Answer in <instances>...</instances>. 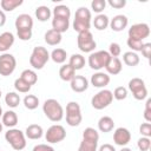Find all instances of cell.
<instances>
[{"label": "cell", "mask_w": 151, "mask_h": 151, "mask_svg": "<svg viewBox=\"0 0 151 151\" xmlns=\"http://www.w3.org/2000/svg\"><path fill=\"white\" fill-rule=\"evenodd\" d=\"M0 98H1V90H0Z\"/></svg>", "instance_id": "11a10c76"}, {"label": "cell", "mask_w": 151, "mask_h": 151, "mask_svg": "<svg viewBox=\"0 0 151 151\" xmlns=\"http://www.w3.org/2000/svg\"><path fill=\"white\" fill-rule=\"evenodd\" d=\"M24 133H25L26 138L32 139V140H35V139H40V138L42 137L44 130H42V127H41L40 125H38V124H31V125H28V126L26 127V130H25Z\"/></svg>", "instance_id": "d6986e66"}, {"label": "cell", "mask_w": 151, "mask_h": 151, "mask_svg": "<svg viewBox=\"0 0 151 151\" xmlns=\"http://www.w3.org/2000/svg\"><path fill=\"white\" fill-rule=\"evenodd\" d=\"M137 146L140 151H149L151 146V139L149 137H142L137 142Z\"/></svg>", "instance_id": "7bdbcfd3"}, {"label": "cell", "mask_w": 151, "mask_h": 151, "mask_svg": "<svg viewBox=\"0 0 151 151\" xmlns=\"http://www.w3.org/2000/svg\"><path fill=\"white\" fill-rule=\"evenodd\" d=\"M15 28L17 35L20 40L27 41L32 38V28H33V19L29 14L22 13L19 14L15 19Z\"/></svg>", "instance_id": "6da1fadb"}, {"label": "cell", "mask_w": 151, "mask_h": 151, "mask_svg": "<svg viewBox=\"0 0 151 151\" xmlns=\"http://www.w3.org/2000/svg\"><path fill=\"white\" fill-rule=\"evenodd\" d=\"M2 113H4V112H2V107H1V106H0V118H1V117H2Z\"/></svg>", "instance_id": "db71d44e"}, {"label": "cell", "mask_w": 151, "mask_h": 151, "mask_svg": "<svg viewBox=\"0 0 151 151\" xmlns=\"http://www.w3.org/2000/svg\"><path fill=\"white\" fill-rule=\"evenodd\" d=\"M140 52H142V54H143L144 58L149 59V58H150V54H151V44H150V42L143 44V47H142Z\"/></svg>", "instance_id": "7dc6e473"}, {"label": "cell", "mask_w": 151, "mask_h": 151, "mask_svg": "<svg viewBox=\"0 0 151 151\" xmlns=\"http://www.w3.org/2000/svg\"><path fill=\"white\" fill-rule=\"evenodd\" d=\"M106 7V1L105 0H93L91 2V8L96 13H101Z\"/></svg>", "instance_id": "60d3db41"}, {"label": "cell", "mask_w": 151, "mask_h": 151, "mask_svg": "<svg viewBox=\"0 0 151 151\" xmlns=\"http://www.w3.org/2000/svg\"><path fill=\"white\" fill-rule=\"evenodd\" d=\"M110 24V19L107 15L105 14H98L94 19H93V26L94 28H97L98 31H104L107 28Z\"/></svg>", "instance_id": "4316f807"}, {"label": "cell", "mask_w": 151, "mask_h": 151, "mask_svg": "<svg viewBox=\"0 0 151 151\" xmlns=\"http://www.w3.org/2000/svg\"><path fill=\"white\" fill-rule=\"evenodd\" d=\"M50 58L55 63V64H64L66 61V58H67V53L64 48H54L51 54H50Z\"/></svg>", "instance_id": "83f0119b"}, {"label": "cell", "mask_w": 151, "mask_h": 151, "mask_svg": "<svg viewBox=\"0 0 151 151\" xmlns=\"http://www.w3.org/2000/svg\"><path fill=\"white\" fill-rule=\"evenodd\" d=\"M119 151H132V150H131L130 147H125V146H123V147H122Z\"/></svg>", "instance_id": "816d5d0a"}, {"label": "cell", "mask_w": 151, "mask_h": 151, "mask_svg": "<svg viewBox=\"0 0 151 151\" xmlns=\"http://www.w3.org/2000/svg\"><path fill=\"white\" fill-rule=\"evenodd\" d=\"M17 67V59L11 53H2L0 55V76H11Z\"/></svg>", "instance_id": "8fae6325"}, {"label": "cell", "mask_w": 151, "mask_h": 151, "mask_svg": "<svg viewBox=\"0 0 151 151\" xmlns=\"http://www.w3.org/2000/svg\"><path fill=\"white\" fill-rule=\"evenodd\" d=\"M113 101V94L112 91L103 88L98 93H96L91 99V105L96 110H103L107 107Z\"/></svg>", "instance_id": "ba28073f"}, {"label": "cell", "mask_w": 151, "mask_h": 151, "mask_svg": "<svg viewBox=\"0 0 151 151\" xmlns=\"http://www.w3.org/2000/svg\"><path fill=\"white\" fill-rule=\"evenodd\" d=\"M110 59H111V55L109 54L107 51L101 50V51L92 52L88 55V66L92 70L100 71L101 68H105V66L107 65Z\"/></svg>", "instance_id": "8992f818"}, {"label": "cell", "mask_w": 151, "mask_h": 151, "mask_svg": "<svg viewBox=\"0 0 151 151\" xmlns=\"http://www.w3.org/2000/svg\"><path fill=\"white\" fill-rule=\"evenodd\" d=\"M123 61H124L125 65L131 66V67H134V66H137L139 64L140 59H139V55L136 52L129 51V52H125L123 54Z\"/></svg>", "instance_id": "484cf974"}, {"label": "cell", "mask_w": 151, "mask_h": 151, "mask_svg": "<svg viewBox=\"0 0 151 151\" xmlns=\"http://www.w3.org/2000/svg\"><path fill=\"white\" fill-rule=\"evenodd\" d=\"M91 27V12L86 7H79L76 11L73 20V29L78 33L90 31Z\"/></svg>", "instance_id": "3957f363"}, {"label": "cell", "mask_w": 151, "mask_h": 151, "mask_svg": "<svg viewBox=\"0 0 151 151\" xmlns=\"http://www.w3.org/2000/svg\"><path fill=\"white\" fill-rule=\"evenodd\" d=\"M98 142L99 140H92V139L83 138L81 142H80V144H79L78 151H97V149H98Z\"/></svg>", "instance_id": "f546056e"}, {"label": "cell", "mask_w": 151, "mask_h": 151, "mask_svg": "<svg viewBox=\"0 0 151 151\" xmlns=\"http://www.w3.org/2000/svg\"><path fill=\"white\" fill-rule=\"evenodd\" d=\"M1 123L4 126H7L8 129H13L17 124H18V116L14 111L12 110H8L6 112L2 113V117H1Z\"/></svg>", "instance_id": "7402d4cb"}, {"label": "cell", "mask_w": 151, "mask_h": 151, "mask_svg": "<svg viewBox=\"0 0 151 151\" xmlns=\"http://www.w3.org/2000/svg\"><path fill=\"white\" fill-rule=\"evenodd\" d=\"M24 105L28 110H35L39 105V98L34 94H27L24 98Z\"/></svg>", "instance_id": "d590c367"}, {"label": "cell", "mask_w": 151, "mask_h": 151, "mask_svg": "<svg viewBox=\"0 0 151 151\" xmlns=\"http://www.w3.org/2000/svg\"><path fill=\"white\" fill-rule=\"evenodd\" d=\"M50 60V52L44 46H35L29 57V65L34 70H41Z\"/></svg>", "instance_id": "277c9868"}, {"label": "cell", "mask_w": 151, "mask_h": 151, "mask_svg": "<svg viewBox=\"0 0 151 151\" xmlns=\"http://www.w3.org/2000/svg\"><path fill=\"white\" fill-rule=\"evenodd\" d=\"M6 24V14L2 9H0V27Z\"/></svg>", "instance_id": "f907efd6"}, {"label": "cell", "mask_w": 151, "mask_h": 151, "mask_svg": "<svg viewBox=\"0 0 151 151\" xmlns=\"http://www.w3.org/2000/svg\"><path fill=\"white\" fill-rule=\"evenodd\" d=\"M131 140V132L126 127H118L113 132V142L116 145L126 146Z\"/></svg>", "instance_id": "5bb4252c"}, {"label": "cell", "mask_w": 151, "mask_h": 151, "mask_svg": "<svg viewBox=\"0 0 151 151\" xmlns=\"http://www.w3.org/2000/svg\"><path fill=\"white\" fill-rule=\"evenodd\" d=\"M113 127H114V122L109 116H104L98 120V130L100 132H104V133L111 132L113 130Z\"/></svg>", "instance_id": "d4e9b609"}, {"label": "cell", "mask_w": 151, "mask_h": 151, "mask_svg": "<svg viewBox=\"0 0 151 151\" xmlns=\"http://www.w3.org/2000/svg\"><path fill=\"white\" fill-rule=\"evenodd\" d=\"M127 24H129V19H127L126 15H124V14H117V15H114L110 20L109 26L114 32H122V31H124L126 28Z\"/></svg>", "instance_id": "9a60e30c"}, {"label": "cell", "mask_w": 151, "mask_h": 151, "mask_svg": "<svg viewBox=\"0 0 151 151\" xmlns=\"http://www.w3.org/2000/svg\"><path fill=\"white\" fill-rule=\"evenodd\" d=\"M109 54L112 57V58H118L122 53V47L118 42H111L110 46H109Z\"/></svg>", "instance_id": "b9f144b4"}, {"label": "cell", "mask_w": 151, "mask_h": 151, "mask_svg": "<svg viewBox=\"0 0 151 151\" xmlns=\"http://www.w3.org/2000/svg\"><path fill=\"white\" fill-rule=\"evenodd\" d=\"M53 17L70 19V17H71V9L66 5H57L53 8Z\"/></svg>", "instance_id": "e575fe53"}, {"label": "cell", "mask_w": 151, "mask_h": 151, "mask_svg": "<svg viewBox=\"0 0 151 151\" xmlns=\"http://www.w3.org/2000/svg\"><path fill=\"white\" fill-rule=\"evenodd\" d=\"M106 4H109L112 8H117V9H120L123 7H125L126 5V1L125 0H109Z\"/></svg>", "instance_id": "bcb514c9"}, {"label": "cell", "mask_w": 151, "mask_h": 151, "mask_svg": "<svg viewBox=\"0 0 151 151\" xmlns=\"http://www.w3.org/2000/svg\"><path fill=\"white\" fill-rule=\"evenodd\" d=\"M22 0H1L0 1V6L1 9L5 12H12L14 11L17 7L22 5Z\"/></svg>", "instance_id": "1f68e13d"}, {"label": "cell", "mask_w": 151, "mask_h": 151, "mask_svg": "<svg viewBox=\"0 0 151 151\" xmlns=\"http://www.w3.org/2000/svg\"><path fill=\"white\" fill-rule=\"evenodd\" d=\"M65 138H66V131H65L64 126H61L59 124H54V125L50 126L47 129V131L45 132V139L50 144L60 143Z\"/></svg>", "instance_id": "7c38bea8"}, {"label": "cell", "mask_w": 151, "mask_h": 151, "mask_svg": "<svg viewBox=\"0 0 151 151\" xmlns=\"http://www.w3.org/2000/svg\"><path fill=\"white\" fill-rule=\"evenodd\" d=\"M59 77L64 81H71L76 77V70L71 65L65 64L59 68Z\"/></svg>", "instance_id": "cb8c5ba5"}, {"label": "cell", "mask_w": 151, "mask_h": 151, "mask_svg": "<svg viewBox=\"0 0 151 151\" xmlns=\"http://www.w3.org/2000/svg\"><path fill=\"white\" fill-rule=\"evenodd\" d=\"M70 86H71L73 92L81 93L88 88V80L84 76H77L76 74V77L70 81Z\"/></svg>", "instance_id": "e0dca14e"}, {"label": "cell", "mask_w": 151, "mask_h": 151, "mask_svg": "<svg viewBox=\"0 0 151 151\" xmlns=\"http://www.w3.org/2000/svg\"><path fill=\"white\" fill-rule=\"evenodd\" d=\"M113 98L117 100H124L127 97V88L124 86H118L114 88V91L112 92Z\"/></svg>", "instance_id": "74e56055"}, {"label": "cell", "mask_w": 151, "mask_h": 151, "mask_svg": "<svg viewBox=\"0 0 151 151\" xmlns=\"http://www.w3.org/2000/svg\"><path fill=\"white\" fill-rule=\"evenodd\" d=\"M83 138L86 139H92V140H99V133L96 129L93 127H86L83 131Z\"/></svg>", "instance_id": "f35d334b"}, {"label": "cell", "mask_w": 151, "mask_h": 151, "mask_svg": "<svg viewBox=\"0 0 151 151\" xmlns=\"http://www.w3.org/2000/svg\"><path fill=\"white\" fill-rule=\"evenodd\" d=\"M68 65H71L76 71L81 70L85 66V58L81 54H79V53H74V54H72L70 57Z\"/></svg>", "instance_id": "f1b7e54d"}, {"label": "cell", "mask_w": 151, "mask_h": 151, "mask_svg": "<svg viewBox=\"0 0 151 151\" xmlns=\"http://www.w3.org/2000/svg\"><path fill=\"white\" fill-rule=\"evenodd\" d=\"M98 151H116V149H114V146L113 145H111V144H103L100 147H99V150Z\"/></svg>", "instance_id": "681fc988"}, {"label": "cell", "mask_w": 151, "mask_h": 151, "mask_svg": "<svg viewBox=\"0 0 151 151\" xmlns=\"http://www.w3.org/2000/svg\"><path fill=\"white\" fill-rule=\"evenodd\" d=\"M51 15H52V12H51V9L47 6H44L42 5V6L37 7V9H35V17L41 22L47 21L51 18Z\"/></svg>", "instance_id": "4dcf8cb0"}, {"label": "cell", "mask_w": 151, "mask_h": 151, "mask_svg": "<svg viewBox=\"0 0 151 151\" xmlns=\"http://www.w3.org/2000/svg\"><path fill=\"white\" fill-rule=\"evenodd\" d=\"M5 103H6L7 106H9L12 109H15L20 104V96L17 92H8L5 96Z\"/></svg>", "instance_id": "836d02e7"}, {"label": "cell", "mask_w": 151, "mask_h": 151, "mask_svg": "<svg viewBox=\"0 0 151 151\" xmlns=\"http://www.w3.org/2000/svg\"><path fill=\"white\" fill-rule=\"evenodd\" d=\"M126 44H127V46L131 48V51L132 52H140V50H142V47H143V41H140V40H136V39H131V38H127V40H126Z\"/></svg>", "instance_id": "ab89813d"}, {"label": "cell", "mask_w": 151, "mask_h": 151, "mask_svg": "<svg viewBox=\"0 0 151 151\" xmlns=\"http://www.w3.org/2000/svg\"><path fill=\"white\" fill-rule=\"evenodd\" d=\"M31 87L32 86L29 84H27L25 80H22L20 77L14 80V88L18 92H20V93H28L29 90H31Z\"/></svg>", "instance_id": "8d00e7d4"}, {"label": "cell", "mask_w": 151, "mask_h": 151, "mask_svg": "<svg viewBox=\"0 0 151 151\" xmlns=\"http://www.w3.org/2000/svg\"><path fill=\"white\" fill-rule=\"evenodd\" d=\"M68 27H70V19L53 17V19H52V29L63 34L68 29Z\"/></svg>", "instance_id": "ffe728a7"}, {"label": "cell", "mask_w": 151, "mask_h": 151, "mask_svg": "<svg viewBox=\"0 0 151 151\" xmlns=\"http://www.w3.org/2000/svg\"><path fill=\"white\" fill-rule=\"evenodd\" d=\"M42 111H44V114L51 122L57 123L64 118V109L57 99H53V98L46 99L42 104Z\"/></svg>", "instance_id": "7a4b0ae2"}, {"label": "cell", "mask_w": 151, "mask_h": 151, "mask_svg": "<svg viewBox=\"0 0 151 151\" xmlns=\"http://www.w3.org/2000/svg\"><path fill=\"white\" fill-rule=\"evenodd\" d=\"M20 78H21L22 80H25L27 84H29L31 86L34 85V84H37V81H38V76H37V73H35L33 70H29V68L24 70V71L21 72V74H20Z\"/></svg>", "instance_id": "d6a6232c"}, {"label": "cell", "mask_w": 151, "mask_h": 151, "mask_svg": "<svg viewBox=\"0 0 151 151\" xmlns=\"http://www.w3.org/2000/svg\"><path fill=\"white\" fill-rule=\"evenodd\" d=\"M127 35H129V38H131V39H136V40L143 41L144 39L149 38V35H150V27H149V25L145 24V22L134 24V25H132V26L129 28Z\"/></svg>", "instance_id": "4fadbf2b"}, {"label": "cell", "mask_w": 151, "mask_h": 151, "mask_svg": "<svg viewBox=\"0 0 151 151\" xmlns=\"http://www.w3.org/2000/svg\"><path fill=\"white\" fill-rule=\"evenodd\" d=\"M32 151H54V149L48 144H38L33 147Z\"/></svg>", "instance_id": "c3c4849f"}, {"label": "cell", "mask_w": 151, "mask_h": 151, "mask_svg": "<svg viewBox=\"0 0 151 151\" xmlns=\"http://www.w3.org/2000/svg\"><path fill=\"white\" fill-rule=\"evenodd\" d=\"M5 139L12 146V149L17 151H21L26 147V136L19 129H8V131L5 133Z\"/></svg>", "instance_id": "5b68a950"}, {"label": "cell", "mask_w": 151, "mask_h": 151, "mask_svg": "<svg viewBox=\"0 0 151 151\" xmlns=\"http://www.w3.org/2000/svg\"><path fill=\"white\" fill-rule=\"evenodd\" d=\"M14 35L12 32H4L0 34V52L6 53L14 44Z\"/></svg>", "instance_id": "ac0fdd59"}, {"label": "cell", "mask_w": 151, "mask_h": 151, "mask_svg": "<svg viewBox=\"0 0 151 151\" xmlns=\"http://www.w3.org/2000/svg\"><path fill=\"white\" fill-rule=\"evenodd\" d=\"M129 90L132 93L133 98L137 100H144L147 97V88L144 80L140 78H132L129 81Z\"/></svg>", "instance_id": "30bf717a"}, {"label": "cell", "mask_w": 151, "mask_h": 151, "mask_svg": "<svg viewBox=\"0 0 151 151\" xmlns=\"http://www.w3.org/2000/svg\"><path fill=\"white\" fill-rule=\"evenodd\" d=\"M44 38H45V41H46V44L47 45H50V46H55V45H59L60 42H61V34L59 33V32H57V31H54V29H48L46 33H45V35H44Z\"/></svg>", "instance_id": "603a6c76"}, {"label": "cell", "mask_w": 151, "mask_h": 151, "mask_svg": "<svg viewBox=\"0 0 151 151\" xmlns=\"http://www.w3.org/2000/svg\"><path fill=\"white\" fill-rule=\"evenodd\" d=\"M105 70H106V73L107 74H111V76H117L122 72L123 70V64L120 61L119 58H112L110 59V61L107 63V65L105 66Z\"/></svg>", "instance_id": "44dd1931"}, {"label": "cell", "mask_w": 151, "mask_h": 151, "mask_svg": "<svg viewBox=\"0 0 151 151\" xmlns=\"http://www.w3.org/2000/svg\"><path fill=\"white\" fill-rule=\"evenodd\" d=\"M83 120L81 109L77 101H70L66 105V123L70 126H78Z\"/></svg>", "instance_id": "9c48e42d"}, {"label": "cell", "mask_w": 151, "mask_h": 151, "mask_svg": "<svg viewBox=\"0 0 151 151\" xmlns=\"http://www.w3.org/2000/svg\"><path fill=\"white\" fill-rule=\"evenodd\" d=\"M144 119L146 120V123L151 122V99L147 98L146 103H145V110H144Z\"/></svg>", "instance_id": "f6af8a7d"}, {"label": "cell", "mask_w": 151, "mask_h": 151, "mask_svg": "<svg viewBox=\"0 0 151 151\" xmlns=\"http://www.w3.org/2000/svg\"><path fill=\"white\" fill-rule=\"evenodd\" d=\"M91 85L98 88H104L105 86H107L110 84V76L105 72L98 71L94 74H92L91 77Z\"/></svg>", "instance_id": "2e32d148"}, {"label": "cell", "mask_w": 151, "mask_h": 151, "mask_svg": "<svg viewBox=\"0 0 151 151\" xmlns=\"http://www.w3.org/2000/svg\"><path fill=\"white\" fill-rule=\"evenodd\" d=\"M2 127H4V125H2V123H0V133L2 132Z\"/></svg>", "instance_id": "f5cc1de1"}, {"label": "cell", "mask_w": 151, "mask_h": 151, "mask_svg": "<svg viewBox=\"0 0 151 151\" xmlns=\"http://www.w3.org/2000/svg\"><path fill=\"white\" fill-rule=\"evenodd\" d=\"M77 45H78V48L84 53H92L97 47V42L90 31L78 33Z\"/></svg>", "instance_id": "52a82bcc"}, {"label": "cell", "mask_w": 151, "mask_h": 151, "mask_svg": "<svg viewBox=\"0 0 151 151\" xmlns=\"http://www.w3.org/2000/svg\"><path fill=\"white\" fill-rule=\"evenodd\" d=\"M139 132L142 137H151V124L150 123H143L139 126Z\"/></svg>", "instance_id": "ee69618b"}]
</instances>
